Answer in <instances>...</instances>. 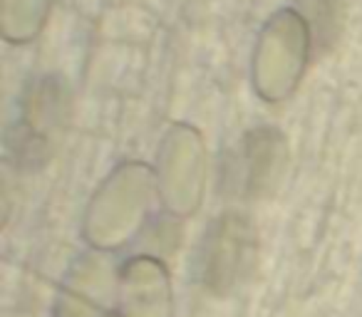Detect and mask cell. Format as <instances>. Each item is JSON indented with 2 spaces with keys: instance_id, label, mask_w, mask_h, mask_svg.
<instances>
[{
  "instance_id": "obj_1",
  "label": "cell",
  "mask_w": 362,
  "mask_h": 317,
  "mask_svg": "<svg viewBox=\"0 0 362 317\" xmlns=\"http://www.w3.org/2000/svg\"><path fill=\"white\" fill-rule=\"evenodd\" d=\"M310 57V25L293 8L273 13L256 40L253 90L266 102H283L298 90Z\"/></svg>"
},
{
  "instance_id": "obj_2",
  "label": "cell",
  "mask_w": 362,
  "mask_h": 317,
  "mask_svg": "<svg viewBox=\"0 0 362 317\" xmlns=\"http://www.w3.org/2000/svg\"><path fill=\"white\" fill-rule=\"evenodd\" d=\"M256 261V233L246 216H221L202 248V277L211 290L228 292L248 275Z\"/></svg>"
},
{
  "instance_id": "obj_3",
  "label": "cell",
  "mask_w": 362,
  "mask_h": 317,
  "mask_svg": "<svg viewBox=\"0 0 362 317\" xmlns=\"http://www.w3.org/2000/svg\"><path fill=\"white\" fill-rule=\"evenodd\" d=\"M286 167V136L278 129H256L243 144V189L248 196L273 191Z\"/></svg>"
},
{
  "instance_id": "obj_4",
  "label": "cell",
  "mask_w": 362,
  "mask_h": 317,
  "mask_svg": "<svg viewBox=\"0 0 362 317\" xmlns=\"http://www.w3.org/2000/svg\"><path fill=\"white\" fill-rule=\"evenodd\" d=\"M55 0H0V30L11 45L33 42L45 28Z\"/></svg>"
}]
</instances>
